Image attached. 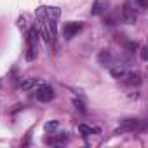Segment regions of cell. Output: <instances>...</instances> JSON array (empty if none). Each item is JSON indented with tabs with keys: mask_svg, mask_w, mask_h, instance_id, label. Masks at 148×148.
<instances>
[{
	"mask_svg": "<svg viewBox=\"0 0 148 148\" xmlns=\"http://www.w3.org/2000/svg\"><path fill=\"white\" fill-rule=\"evenodd\" d=\"M139 51H141V59H143V61H146V59H148V52H146V47H141Z\"/></svg>",
	"mask_w": 148,
	"mask_h": 148,
	"instance_id": "cell-17",
	"label": "cell"
},
{
	"mask_svg": "<svg viewBox=\"0 0 148 148\" xmlns=\"http://www.w3.org/2000/svg\"><path fill=\"white\" fill-rule=\"evenodd\" d=\"M79 131H80V134H84V136H92V134L98 132V129L89 127V125H86V124H80V125H79Z\"/></svg>",
	"mask_w": 148,
	"mask_h": 148,
	"instance_id": "cell-11",
	"label": "cell"
},
{
	"mask_svg": "<svg viewBox=\"0 0 148 148\" xmlns=\"http://www.w3.org/2000/svg\"><path fill=\"white\" fill-rule=\"evenodd\" d=\"M124 71H125V66H124V64H120V63H115V61L110 64V73H112L113 77L120 79V77L124 75Z\"/></svg>",
	"mask_w": 148,
	"mask_h": 148,
	"instance_id": "cell-9",
	"label": "cell"
},
{
	"mask_svg": "<svg viewBox=\"0 0 148 148\" xmlns=\"http://www.w3.org/2000/svg\"><path fill=\"white\" fill-rule=\"evenodd\" d=\"M37 42H38V30L33 26L26 33V54H25L26 61H35L37 59V56H38V45H37Z\"/></svg>",
	"mask_w": 148,
	"mask_h": 148,
	"instance_id": "cell-1",
	"label": "cell"
},
{
	"mask_svg": "<svg viewBox=\"0 0 148 148\" xmlns=\"http://www.w3.org/2000/svg\"><path fill=\"white\" fill-rule=\"evenodd\" d=\"M73 105H75V108H77V110H80V112H86V108H84V103H82V101H79V99H73Z\"/></svg>",
	"mask_w": 148,
	"mask_h": 148,
	"instance_id": "cell-16",
	"label": "cell"
},
{
	"mask_svg": "<svg viewBox=\"0 0 148 148\" xmlns=\"http://www.w3.org/2000/svg\"><path fill=\"white\" fill-rule=\"evenodd\" d=\"M108 7H110L108 0H94L92 7H91V14L92 16H103L105 12H108Z\"/></svg>",
	"mask_w": 148,
	"mask_h": 148,
	"instance_id": "cell-7",
	"label": "cell"
},
{
	"mask_svg": "<svg viewBox=\"0 0 148 148\" xmlns=\"http://www.w3.org/2000/svg\"><path fill=\"white\" fill-rule=\"evenodd\" d=\"M68 141V136L66 134H59L54 141H51V143H54V145H63V143H66Z\"/></svg>",
	"mask_w": 148,
	"mask_h": 148,
	"instance_id": "cell-15",
	"label": "cell"
},
{
	"mask_svg": "<svg viewBox=\"0 0 148 148\" xmlns=\"http://www.w3.org/2000/svg\"><path fill=\"white\" fill-rule=\"evenodd\" d=\"M122 19H124V23H127V25H134L136 23V19H138V14H136V9L129 4V2H125L124 5H122Z\"/></svg>",
	"mask_w": 148,
	"mask_h": 148,
	"instance_id": "cell-4",
	"label": "cell"
},
{
	"mask_svg": "<svg viewBox=\"0 0 148 148\" xmlns=\"http://www.w3.org/2000/svg\"><path fill=\"white\" fill-rule=\"evenodd\" d=\"M58 125H59V124H58V120H52V122H47V124L44 125V129H45L47 132H52V131H56V129H58Z\"/></svg>",
	"mask_w": 148,
	"mask_h": 148,
	"instance_id": "cell-14",
	"label": "cell"
},
{
	"mask_svg": "<svg viewBox=\"0 0 148 148\" xmlns=\"http://www.w3.org/2000/svg\"><path fill=\"white\" fill-rule=\"evenodd\" d=\"M38 84H40V80H38V79H23V80H21V84H19V87H21L23 91H30V89L37 87Z\"/></svg>",
	"mask_w": 148,
	"mask_h": 148,
	"instance_id": "cell-10",
	"label": "cell"
},
{
	"mask_svg": "<svg viewBox=\"0 0 148 148\" xmlns=\"http://www.w3.org/2000/svg\"><path fill=\"white\" fill-rule=\"evenodd\" d=\"M98 59H99V63H101V64H105V66L108 64V66H110V64L113 63V54H112V51H108V49H103V51L99 52Z\"/></svg>",
	"mask_w": 148,
	"mask_h": 148,
	"instance_id": "cell-8",
	"label": "cell"
},
{
	"mask_svg": "<svg viewBox=\"0 0 148 148\" xmlns=\"http://www.w3.org/2000/svg\"><path fill=\"white\" fill-rule=\"evenodd\" d=\"M127 2H129L134 9H139V11H145V9H146V0H127Z\"/></svg>",
	"mask_w": 148,
	"mask_h": 148,
	"instance_id": "cell-12",
	"label": "cell"
},
{
	"mask_svg": "<svg viewBox=\"0 0 148 148\" xmlns=\"http://www.w3.org/2000/svg\"><path fill=\"white\" fill-rule=\"evenodd\" d=\"M139 125V120L136 119H125L117 129H115V134H122V132H131V131H136Z\"/></svg>",
	"mask_w": 148,
	"mask_h": 148,
	"instance_id": "cell-6",
	"label": "cell"
},
{
	"mask_svg": "<svg viewBox=\"0 0 148 148\" xmlns=\"http://www.w3.org/2000/svg\"><path fill=\"white\" fill-rule=\"evenodd\" d=\"M35 96H37V99L38 101H42V103H47V101H52L54 99V91H52V87L51 86H38L37 87V92H35Z\"/></svg>",
	"mask_w": 148,
	"mask_h": 148,
	"instance_id": "cell-5",
	"label": "cell"
},
{
	"mask_svg": "<svg viewBox=\"0 0 148 148\" xmlns=\"http://www.w3.org/2000/svg\"><path fill=\"white\" fill-rule=\"evenodd\" d=\"M19 26H23V28L26 26V19H25V16H23V18H19Z\"/></svg>",
	"mask_w": 148,
	"mask_h": 148,
	"instance_id": "cell-18",
	"label": "cell"
},
{
	"mask_svg": "<svg viewBox=\"0 0 148 148\" xmlns=\"http://www.w3.org/2000/svg\"><path fill=\"white\" fill-rule=\"evenodd\" d=\"M82 30V23L80 21H68L63 25V37L64 40H71L79 32Z\"/></svg>",
	"mask_w": 148,
	"mask_h": 148,
	"instance_id": "cell-3",
	"label": "cell"
},
{
	"mask_svg": "<svg viewBox=\"0 0 148 148\" xmlns=\"http://www.w3.org/2000/svg\"><path fill=\"white\" fill-rule=\"evenodd\" d=\"M138 45H139V44H138L136 40H129V42H125V45H124V47H125V51H127V52H131V54H132V52H136Z\"/></svg>",
	"mask_w": 148,
	"mask_h": 148,
	"instance_id": "cell-13",
	"label": "cell"
},
{
	"mask_svg": "<svg viewBox=\"0 0 148 148\" xmlns=\"http://www.w3.org/2000/svg\"><path fill=\"white\" fill-rule=\"evenodd\" d=\"M120 80L125 84V86H134V87H138V86H141V82H143V75L139 71H134V70H131V71H124V75L120 77Z\"/></svg>",
	"mask_w": 148,
	"mask_h": 148,
	"instance_id": "cell-2",
	"label": "cell"
}]
</instances>
